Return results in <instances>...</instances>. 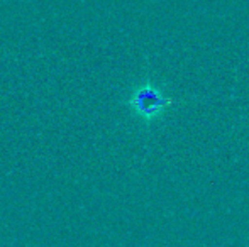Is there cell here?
<instances>
[{
	"label": "cell",
	"instance_id": "1",
	"mask_svg": "<svg viewBox=\"0 0 249 247\" xmlns=\"http://www.w3.org/2000/svg\"><path fill=\"white\" fill-rule=\"evenodd\" d=\"M127 105L138 119L151 124L166 114V110L173 105V99L168 97L156 83L142 82L138 83L129 93Z\"/></svg>",
	"mask_w": 249,
	"mask_h": 247
}]
</instances>
